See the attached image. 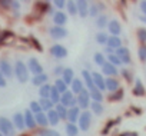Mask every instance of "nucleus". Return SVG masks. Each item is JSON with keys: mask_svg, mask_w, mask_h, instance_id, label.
Segmentation results:
<instances>
[{"mask_svg": "<svg viewBox=\"0 0 146 136\" xmlns=\"http://www.w3.org/2000/svg\"><path fill=\"white\" fill-rule=\"evenodd\" d=\"M50 54L54 57V59H64L67 56V49L60 44V43H56L50 47Z\"/></svg>", "mask_w": 146, "mask_h": 136, "instance_id": "8", "label": "nucleus"}, {"mask_svg": "<svg viewBox=\"0 0 146 136\" xmlns=\"http://www.w3.org/2000/svg\"><path fill=\"white\" fill-rule=\"evenodd\" d=\"M137 57L140 62H145L146 63V44H140L139 49H137Z\"/></svg>", "mask_w": 146, "mask_h": 136, "instance_id": "42", "label": "nucleus"}, {"mask_svg": "<svg viewBox=\"0 0 146 136\" xmlns=\"http://www.w3.org/2000/svg\"><path fill=\"white\" fill-rule=\"evenodd\" d=\"M133 95L135 96H143L145 93H146V90H145V86H143V83H142V80L140 79H136L135 80V88H133Z\"/></svg>", "mask_w": 146, "mask_h": 136, "instance_id": "27", "label": "nucleus"}, {"mask_svg": "<svg viewBox=\"0 0 146 136\" xmlns=\"http://www.w3.org/2000/svg\"><path fill=\"white\" fill-rule=\"evenodd\" d=\"M83 89H86V88H85L83 80H82V79L75 78V79H73V82H72V85H70V89H69V90H70L73 95H79Z\"/></svg>", "mask_w": 146, "mask_h": 136, "instance_id": "16", "label": "nucleus"}, {"mask_svg": "<svg viewBox=\"0 0 146 136\" xmlns=\"http://www.w3.org/2000/svg\"><path fill=\"white\" fill-rule=\"evenodd\" d=\"M106 46H108V47H110V49H113V50L116 52V50H117L119 47H122L123 44H122V40H120V37H117V36H109Z\"/></svg>", "mask_w": 146, "mask_h": 136, "instance_id": "23", "label": "nucleus"}, {"mask_svg": "<svg viewBox=\"0 0 146 136\" xmlns=\"http://www.w3.org/2000/svg\"><path fill=\"white\" fill-rule=\"evenodd\" d=\"M99 13H100V10H99V7H98V5H92V6H89V16L90 17H98L99 16Z\"/></svg>", "mask_w": 146, "mask_h": 136, "instance_id": "44", "label": "nucleus"}, {"mask_svg": "<svg viewBox=\"0 0 146 136\" xmlns=\"http://www.w3.org/2000/svg\"><path fill=\"white\" fill-rule=\"evenodd\" d=\"M66 7H67V13L70 16H75L78 15V7H76V2H73V0H69L66 3Z\"/></svg>", "mask_w": 146, "mask_h": 136, "instance_id": "39", "label": "nucleus"}, {"mask_svg": "<svg viewBox=\"0 0 146 136\" xmlns=\"http://www.w3.org/2000/svg\"><path fill=\"white\" fill-rule=\"evenodd\" d=\"M0 72H2V75L6 78V79H12L13 78V66L12 63L7 60V59H0Z\"/></svg>", "mask_w": 146, "mask_h": 136, "instance_id": "6", "label": "nucleus"}, {"mask_svg": "<svg viewBox=\"0 0 146 136\" xmlns=\"http://www.w3.org/2000/svg\"><path fill=\"white\" fill-rule=\"evenodd\" d=\"M49 36L54 40H62L67 36V30L64 27H59V26H53L49 29Z\"/></svg>", "mask_w": 146, "mask_h": 136, "instance_id": "10", "label": "nucleus"}, {"mask_svg": "<svg viewBox=\"0 0 146 136\" xmlns=\"http://www.w3.org/2000/svg\"><path fill=\"white\" fill-rule=\"evenodd\" d=\"M60 96H62V95H60V93H59L53 86H52V90H50V96H49V99L52 100V103H53V105L60 103Z\"/></svg>", "mask_w": 146, "mask_h": 136, "instance_id": "37", "label": "nucleus"}, {"mask_svg": "<svg viewBox=\"0 0 146 136\" xmlns=\"http://www.w3.org/2000/svg\"><path fill=\"white\" fill-rule=\"evenodd\" d=\"M13 73L16 76V79L20 82V83H26L29 82L30 79V72L27 69V64L22 60H16L15 62V66H13Z\"/></svg>", "mask_w": 146, "mask_h": 136, "instance_id": "1", "label": "nucleus"}, {"mask_svg": "<svg viewBox=\"0 0 146 136\" xmlns=\"http://www.w3.org/2000/svg\"><path fill=\"white\" fill-rule=\"evenodd\" d=\"M0 136H3V135H2V133H0Z\"/></svg>", "mask_w": 146, "mask_h": 136, "instance_id": "55", "label": "nucleus"}, {"mask_svg": "<svg viewBox=\"0 0 146 136\" xmlns=\"http://www.w3.org/2000/svg\"><path fill=\"white\" fill-rule=\"evenodd\" d=\"M102 73L106 75L108 78H115V76H117V67H115V66H112L109 62H106V63L102 66Z\"/></svg>", "mask_w": 146, "mask_h": 136, "instance_id": "20", "label": "nucleus"}, {"mask_svg": "<svg viewBox=\"0 0 146 136\" xmlns=\"http://www.w3.org/2000/svg\"><path fill=\"white\" fill-rule=\"evenodd\" d=\"M60 105H63L64 107L70 109V107L78 106V100H76L75 95H73L70 90H67V92H64V93L60 96Z\"/></svg>", "mask_w": 146, "mask_h": 136, "instance_id": "5", "label": "nucleus"}, {"mask_svg": "<svg viewBox=\"0 0 146 136\" xmlns=\"http://www.w3.org/2000/svg\"><path fill=\"white\" fill-rule=\"evenodd\" d=\"M23 117H25V126L27 127V129H35L37 125H36V120H35V115L29 110V109H26L25 112H23Z\"/></svg>", "mask_w": 146, "mask_h": 136, "instance_id": "15", "label": "nucleus"}, {"mask_svg": "<svg viewBox=\"0 0 146 136\" xmlns=\"http://www.w3.org/2000/svg\"><path fill=\"white\" fill-rule=\"evenodd\" d=\"M53 23L54 26H59V27H63L66 23H67V15L62 10H57L53 13Z\"/></svg>", "mask_w": 146, "mask_h": 136, "instance_id": "13", "label": "nucleus"}, {"mask_svg": "<svg viewBox=\"0 0 146 136\" xmlns=\"http://www.w3.org/2000/svg\"><path fill=\"white\" fill-rule=\"evenodd\" d=\"M92 79H93V85L98 90H100V92L106 90V79L103 78V75H100L99 72H92Z\"/></svg>", "mask_w": 146, "mask_h": 136, "instance_id": "11", "label": "nucleus"}, {"mask_svg": "<svg viewBox=\"0 0 146 136\" xmlns=\"http://www.w3.org/2000/svg\"><path fill=\"white\" fill-rule=\"evenodd\" d=\"M46 116H47V120H49V125H50V126H57V125H59L60 117L57 116V113H56L54 109L49 110V112L46 113Z\"/></svg>", "mask_w": 146, "mask_h": 136, "instance_id": "26", "label": "nucleus"}, {"mask_svg": "<svg viewBox=\"0 0 146 136\" xmlns=\"http://www.w3.org/2000/svg\"><path fill=\"white\" fill-rule=\"evenodd\" d=\"M64 130H66L67 136H78L79 132H80L76 123H67V125L64 126Z\"/></svg>", "mask_w": 146, "mask_h": 136, "instance_id": "30", "label": "nucleus"}, {"mask_svg": "<svg viewBox=\"0 0 146 136\" xmlns=\"http://www.w3.org/2000/svg\"><path fill=\"white\" fill-rule=\"evenodd\" d=\"M12 123L15 125V129H19V130H23L26 126H25V117H23V113L22 112H16L12 117Z\"/></svg>", "mask_w": 146, "mask_h": 136, "instance_id": "17", "label": "nucleus"}, {"mask_svg": "<svg viewBox=\"0 0 146 136\" xmlns=\"http://www.w3.org/2000/svg\"><path fill=\"white\" fill-rule=\"evenodd\" d=\"M105 53H108V56H109V54H115V50L106 46V47H105Z\"/></svg>", "mask_w": 146, "mask_h": 136, "instance_id": "52", "label": "nucleus"}, {"mask_svg": "<svg viewBox=\"0 0 146 136\" xmlns=\"http://www.w3.org/2000/svg\"><path fill=\"white\" fill-rule=\"evenodd\" d=\"M50 90H52V86L46 83V85L39 88V96L40 98H49L50 96Z\"/></svg>", "mask_w": 146, "mask_h": 136, "instance_id": "36", "label": "nucleus"}, {"mask_svg": "<svg viewBox=\"0 0 146 136\" xmlns=\"http://www.w3.org/2000/svg\"><path fill=\"white\" fill-rule=\"evenodd\" d=\"M108 30L110 32V36H120V33H122V25H120V22L119 20H116V19H112V20H109V23H108Z\"/></svg>", "mask_w": 146, "mask_h": 136, "instance_id": "12", "label": "nucleus"}, {"mask_svg": "<svg viewBox=\"0 0 146 136\" xmlns=\"http://www.w3.org/2000/svg\"><path fill=\"white\" fill-rule=\"evenodd\" d=\"M54 110H56V113H57V116L60 117V120L63 119V120H66L67 119V107H64L63 105H60V103H57V105H54Z\"/></svg>", "mask_w": 146, "mask_h": 136, "instance_id": "31", "label": "nucleus"}, {"mask_svg": "<svg viewBox=\"0 0 146 136\" xmlns=\"http://www.w3.org/2000/svg\"><path fill=\"white\" fill-rule=\"evenodd\" d=\"M63 70H64V67H63V66H56L54 69H53V73H54L57 78H62V73H63Z\"/></svg>", "mask_w": 146, "mask_h": 136, "instance_id": "47", "label": "nucleus"}, {"mask_svg": "<svg viewBox=\"0 0 146 136\" xmlns=\"http://www.w3.org/2000/svg\"><path fill=\"white\" fill-rule=\"evenodd\" d=\"M115 54L120 59L122 64H130V62H132V56H130V52H129L127 47H125V46L119 47V49L115 52Z\"/></svg>", "mask_w": 146, "mask_h": 136, "instance_id": "9", "label": "nucleus"}, {"mask_svg": "<svg viewBox=\"0 0 146 136\" xmlns=\"http://www.w3.org/2000/svg\"><path fill=\"white\" fill-rule=\"evenodd\" d=\"M122 98H123V89H119L115 93H110V100H120Z\"/></svg>", "mask_w": 146, "mask_h": 136, "instance_id": "46", "label": "nucleus"}, {"mask_svg": "<svg viewBox=\"0 0 146 136\" xmlns=\"http://www.w3.org/2000/svg\"><path fill=\"white\" fill-rule=\"evenodd\" d=\"M108 39H109V34H108L106 32H98V33H96V36H95L96 43H98V44H103V46H106Z\"/></svg>", "mask_w": 146, "mask_h": 136, "instance_id": "33", "label": "nucleus"}, {"mask_svg": "<svg viewBox=\"0 0 146 136\" xmlns=\"http://www.w3.org/2000/svg\"><path fill=\"white\" fill-rule=\"evenodd\" d=\"M139 19H140V22H142V23H146V16H143V15H142Z\"/></svg>", "mask_w": 146, "mask_h": 136, "instance_id": "54", "label": "nucleus"}, {"mask_svg": "<svg viewBox=\"0 0 146 136\" xmlns=\"http://www.w3.org/2000/svg\"><path fill=\"white\" fill-rule=\"evenodd\" d=\"M57 9H63L66 6V2H63V0H54V3H53Z\"/></svg>", "mask_w": 146, "mask_h": 136, "instance_id": "48", "label": "nucleus"}, {"mask_svg": "<svg viewBox=\"0 0 146 136\" xmlns=\"http://www.w3.org/2000/svg\"><path fill=\"white\" fill-rule=\"evenodd\" d=\"M76 7H78V15L82 19H86L89 16V3L86 0H79V2H76Z\"/></svg>", "mask_w": 146, "mask_h": 136, "instance_id": "14", "label": "nucleus"}, {"mask_svg": "<svg viewBox=\"0 0 146 136\" xmlns=\"http://www.w3.org/2000/svg\"><path fill=\"white\" fill-rule=\"evenodd\" d=\"M80 112H82V110H80L78 106L70 107V109L67 110V120H69V123H76L78 119H79V116H80Z\"/></svg>", "mask_w": 146, "mask_h": 136, "instance_id": "22", "label": "nucleus"}, {"mask_svg": "<svg viewBox=\"0 0 146 136\" xmlns=\"http://www.w3.org/2000/svg\"><path fill=\"white\" fill-rule=\"evenodd\" d=\"M60 79L66 83V86H70L73 79H75V72H73V69H70V67H64V70H63Z\"/></svg>", "mask_w": 146, "mask_h": 136, "instance_id": "19", "label": "nucleus"}, {"mask_svg": "<svg viewBox=\"0 0 146 136\" xmlns=\"http://www.w3.org/2000/svg\"><path fill=\"white\" fill-rule=\"evenodd\" d=\"M108 23H109V20H108V16H106V15H99V16L96 17V20H95V25H96L98 29L108 27Z\"/></svg>", "mask_w": 146, "mask_h": 136, "instance_id": "32", "label": "nucleus"}, {"mask_svg": "<svg viewBox=\"0 0 146 136\" xmlns=\"http://www.w3.org/2000/svg\"><path fill=\"white\" fill-rule=\"evenodd\" d=\"M106 62H109L112 66H115V67H117V66H120L122 64V62H120V59L116 56V54H109L108 56V59H106Z\"/></svg>", "mask_w": 146, "mask_h": 136, "instance_id": "41", "label": "nucleus"}, {"mask_svg": "<svg viewBox=\"0 0 146 136\" xmlns=\"http://www.w3.org/2000/svg\"><path fill=\"white\" fill-rule=\"evenodd\" d=\"M119 136H137L136 132H122Z\"/></svg>", "mask_w": 146, "mask_h": 136, "instance_id": "50", "label": "nucleus"}, {"mask_svg": "<svg viewBox=\"0 0 146 136\" xmlns=\"http://www.w3.org/2000/svg\"><path fill=\"white\" fill-rule=\"evenodd\" d=\"M53 88H54V89H56V90H57L60 95H63L64 92H67V90H69V86H66V83H64V82H63L60 78H57V79L54 80Z\"/></svg>", "mask_w": 146, "mask_h": 136, "instance_id": "29", "label": "nucleus"}, {"mask_svg": "<svg viewBox=\"0 0 146 136\" xmlns=\"http://www.w3.org/2000/svg\"><path fill=\"white\" fill-rule=\"evenodd\" d=\"M90 110L95 113V115H98V116H100L102 113H103V105L102 103H96V102H92L90 103Z\"/></svg>", "mask_w": 146, "mask_h": 136, "instance_id": "38", "label": "nucleus"}, {"mask_svg": "<svg viewBox=\"0 0 146 136\" xmlns=\"http://www.w3.org/2000/svg\"><path fill=\"white\" fill-rule=\"evenodd\" d=\"M90 123H92V113L89 110H82L80 112V116L78 119V127H79V130H83V132L89 130Z\"/></svg>", "mask_w": 146, "mask_h": 136, "instance_id": "3", "label": "nucleus"}, {"mask_svg": "<svg viewBox=\"0 0 146 136\" xmlns=\"http://www.w3.org/2000/svg\"><path fill=\"white\" fill-rule=\"evenodd\" d=\"M39 105H40V107H42V112H49V110H52L53 106H54L49 98H40Z\"/></svg>", "mask_w": 146, "mask_h": 136, "instance_id": "28", "label": "nucleus"}, {"mask_svg": "<svg viewBox=\"0 0 146 136\" xmlns=\"http://www.w3.org/2000/svg\"><path fill=\"white\" fill-rule=\"evenodd\" d=\"M122 75H123V76H126V79H127V80H130V75H129V72H127L126 69H123V70H122Z\"/></svg>", "mask_w": 146, "mask_h": 136, "instance_id": "53", "label": "nucleus"}, {"mask_svg": "<svg viewBox=\"0 0 146 136\" xmlns=\"http://www.w3.org/2000/svg\"><path fill=\"white\" fill-rule=\"evenodd\" d=\"M119 89H120V83L116 78H106V90H109L110 93H115Z\"/></svg>", "mask_w": 146, "mask_h": 136, "instance_id": "21", "label": "nucleus"}, {"mask_svg": "<svg viewBox=\"0 0 146 136\" xmlns=\"http://www.w3.org/2000/svg\"><path fill=\"white\" fill-rule=\"evenodd\" d=\"M27 69H29V72H30L33 76L43 73V66L40 64V62H39L36 57H30V59L27 60Z\"/></svg>", "mask_w": 146, "mask_h": 136, "instance_id": "7", "label": "nucleus"}, {"mask_svg": "<svg viewBox=\"0 0 146 136\" xmlns=\"http://www.w3.org/2000/svg\"><path fill=\"white\" fill-rule=\"evenodd\" d=\"M76 100H78V107L80 110H88L92 100H90V95H89V90L88 89H83L78 96H76Z\"/></svg>", "mask_w": 146, "mask_h": 136, "instance_id": "4", "label": "nucleus"}, {"mask_svg": "<svg viewBox=\"0 0 146 136\" xmlns=\"http://www.w3.org/2000/svg\"><path fill=\"white\" fill-rule=\"evenodd\" d=\"M35 120H36V125L42 126L43 129H46L49 126V120H47V116H46L44 112H40V113L35 115Z\"/></svg>", "mask_w": 146, "mask_h": 136, "instance_id": "24", "label": "nucleus"}, {"mask_svg": "<svg viewBox=\"0 0 146 136\" xmlns=\"http://www.w3.org/2000/svg\"><path fill=\"white\" fill-rule=\"evenodd\" d=\"M29 110H30L33 115H37V113H40V112H42V107H40L39 102L32 100V102H30V105H29Z\"/></svg>", "mask_w": 146, "mask_h": 136, "instance_id": "40", "label": "nucleus"}, {"mask_svg": "<svg viewBox=\"0 0 146 136\" xmlns=\"http://www.w3.org/2000/svg\"><path fill=\"white\" fill-rule=\"evenodd\" d=\"M7 86V79L2 75V72H0V88H6Z\"/></svg>", "mask_w": 146, "mask_h": 136, "instance_id": "49", "label": "nucleus"}, {"mask_svg": "<svg viewBox=\"0 0 146 136\" xmlns=\"http://www.w3.org/2000/svg\"><path fill=\"white\" fill-rule=\"evenodd\" d=\"M39 136H60V133L54 129H42L39 132Z\"/></svg>", "mask_w": 146, "mask_h": 136, "instance_id": "43", "label": "nucleus"}, {"mask_svg": "<svg viewBox=\"0 0 146 136\" xmlns=\"http://www.w3.org/2000/svg\"><path fill=\"white\" fill-rule=\"evenodd\" d=\"M47 79H49V78H47V75H46V73L36 75V76H33V78H32V85H33V86H37V88H40V86L46 85Z\"/></svg>", "mask_w": 146, "mask_h": 136, "instance_id": "25", "label": "nucleus"}, {"mask_svg": "<svg viewBox=\"0 0 146 136\" xmlns=\"http://www.w3.org/2000/svg\"><path fill=\"white\" fill-rule=\"evenodd\" d=\"M93 62L98 64V66H103L106 63V57H105V53H100V52H96L93 54Z\"/></svg>", "mask_w": 146, "mask_h": 136, "instance_id": "35", "label": "nucleus"}, {"mask_svg": "<svg viewBox=\"0 0 146 136\" xmlns=\"http://www.w3.org/2000/svg\"><path fill=\"white\" fill-rule=\"evenodd\" d=\"M0 133L3 136H16L15 125L6 116H0Z\"/></svg>", "mask_w": 146, "mask_h": 136, "instance_id": "2", "label": "nucleus"}, {"mask_svg": "<svg viewBox=\"0 0 146 136\" xmlns=\"http://www.w3.org/2000/svg\"><path fill=\"white\" fill-rule=\"evenodd\" d=\"M136 34H137V39L142 42V44H146V29H145V27L139 29Z\"/></svg>", "mask_w": 146, "mask_h": 136, "instance_id": "45", "label": "nucleus"}, {"mask_svg": "<svg viewBox=\"0 0 146 136\" xmlns=\"http://www.w3.org/2000/svg\"><path fill=\"white\" fill-rule=\"evenodd\" d=\"M140 12L143 13V16H146V2H140Z\"/></svg>", "mask_w": 146, "mask_h": 136, "instance_id": "51", "label": "nucleus"}, {"mask_svg": "<svg viewBox=\"0 0 146 136\" xmlns=\"http://www.w3.org/2000/svg\"><path fill=\"white\" fill-rule=\"evenodd\" d=\"M82 78H83V83L86 85V88H88V90H89V92H90V90H93V89H96V88H95V85H93L92 72H89L88 69H83V70H82Z\"/></svg>", "mask_w": 146, "mask_h": 136, "instance_id": "18", "label": "nucleus"}, {"mask_svg": "<svg viewBox=\"0 0 146 136\" xmlns=\"http://www.w3.org/2000/svg\"><path fill=\"white\" fill-rule=\"evenodd\" d=\"M89 95H90V100H92V102L102 103V100H103V93H102L100 90L93 89V90H90V92H89Z\"/></svg>", "mask_w": 146, "mask_h": 136, "instance_id": "34", "label": "nucleus"}]
</instances>
